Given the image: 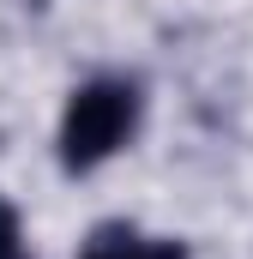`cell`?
Instances as JSON below:
<instances>
[{
    "label": "cell",
    "instance_id": "obj_1",
    "mask_svg": "<svg viewBox=\"0 0 253 259\" xmlns=\"http://www.w3.org/2000/svg\"><path fill=\"white\" fill-rule=\"evenodd\" d=\"M139 121V91L121 78H97L85 91H72L61 115V163L66 169H97L109 151H121L126 133Z\"/></svg>",
    "mask_w": 253,
    "mask_h": 259
},
{
    "label": "cell",
    "instance_id": "obj_2",
    "mask_svg": "<svg viewBox=\"0 0 253 259\" xmlns=\"http://www.w3.org/2000/svg\"><path fill=\"white\" fill-rule=\"evenodd\" d=\"M85 259H187V253H181L175 241H139V235H126V229H103Z\"/></svg>",
    "mask_w": 253,
    "mask_h": 259
},
{
    "label": "cell",
    "instance_id": "obj_3",
    "mask_svg": "<svg viewBox=\"0 0 253 259\" xmlns=\"http://www.w3.org/2000/svg\"><path fill=\"white\" fill-rule=\"evenodd\" d=\"M0 259H24L18 253V217H12L6 199H0Z\"/></svg>",
    "mask_w": 253,
    "mask_h": 259
}]
</instances>
